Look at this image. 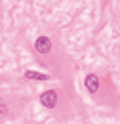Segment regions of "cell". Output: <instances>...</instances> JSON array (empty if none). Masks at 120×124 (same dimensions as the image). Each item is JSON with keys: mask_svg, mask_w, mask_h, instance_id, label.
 Returning a JSON list of instances; mask_svg holds the SVG:
<instances>
[{"mask_svg": "<svg viewBox=\"0 0 120 124\" xmlns=\"http://www.w3.org/2000/svg\"><path fill=\"white\" fill-rule=\"evenodd\" d=\"M25 78H34V80H50V75L46 73H34V71H27Z\"/></svg>", "mask_w": 120, "mask_h": 124, "instance_id": "4", "label": "cell"}, {"mask_svg": "<svg viewBox=\"0 0 120 124\" xmlns=\"http://www.w3.org/2000/svg\"><path fill=\"white\" fill-rule=\"evenodd\" d=\"M6 113H8V105L0 99V118H4V116H6Z\"/></svg>", "mask_w": 120, "mask_h": 124, "instance_id": "5", "label": "cell"}, {"mask_svg": "<svg viewBox=\"0 0 120 124\" xmlns=\"http://www.w3.org/2000/svg\"><path fill=\"white\" fill-rule=\"evenodd\" d=\"M34 48H36V52H40V54H50V52H52V40H50L48 36H38L36 42H34Z\"/></svg>", "mask_w": 120, "mask_h": 124, "instance_id": "2", "label": "cell"}, {"mask_svg": "<svg viewBox=\"0 0 120 124\" xmlns=\"http://www.w3.org/2000/svg\"><path fill=\"white\" fill-rule=\"evenodd\" d=\"M84 82H86V88H88L90 93H95L99 90V77H97V75H88Z\"/></svg>", "mask_w": 120, "mask_h": 124, "instance_id": "3", "label": "cell"}, {"mask_svg": "<svg viewBox=\"0 0 120 124\" xmlns=\"http://www.w3.org/2000/svg\"><path fill=\"white\" fill-rule=\"evenodd\" d=\"M40 103H42L46 109H53L55 105H57V92L46 90V92L40 95Z\"/></svg>", "mask_w": 120, "mask_h": 124, "instance_id": "1", "label": "cell"}]
</instances>
